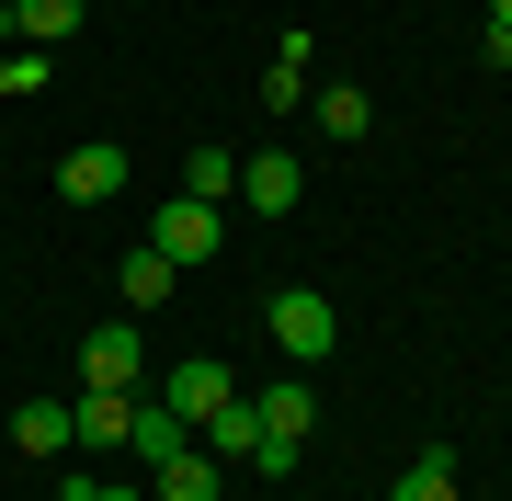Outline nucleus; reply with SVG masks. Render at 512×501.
I'll return each mask as SVG.
<instances>
[{"mask_svg":"<svg viewBox=\"0 0 512 501\" xmlns=\"http://www.w3.org/2000/svg\"><path fill=\"white\" fill-rule=\"evenodd\" d=\"M330 342H342V308H330L319 285H274V353H296V365H319Z\"/></svg>","mask_w":512,"mask_h":501,"instance_id":"obj_1","label":"nucleus"},{"mask_svg":"<svg viewBox=\"0 0 512 501\" xmlns=\"http://www.w3.org/2000/svg\"><path fill=\"white\" fill-rule=\"evenodd\" d=\"M80 388H148V331H137V319H103V331L92 342H80Z\"/></svg>","mask_w":512,"mask_h":501,"instance_id":"obj_2","label":"nucleus"},{"mask_svg":"<svg viewBox=\"0 0 512 501\" xmlns=\"http://www.w3.org/2000/svg\"><path fill=\"white\" fill-rule=\"evenodd\" d=\"M148 388H160V399H171V410H183V422L205 433V422H217V410L239 399V376L217 365V353H183V365H171V376H148Z\"/></svg>","mask_w":512,"mask_h":501,"instance_id":"obj_3","label":"nucleus"},{"mask_svg":"<svg viewBox=\"0 0 512 501\" xmlns=\"http://www.w3.org/2000/svg\"><path fill=\"white\" fill-rule=\"evenodd\" d=\"M57 194H69V205H114V194H126V149H114V137L57 149Z\"/></svg>","mask_w":512,"mask_h":501,"instance_id":"obj_4","label":"nucleus"},{"mask_svg":"<svg viewBox=\"0 0 512 501\" xmlns=\"http://www.w3.org/2000/svg\"><path fill=\"white\" fill-rule=\"evenodd\" d=\"M148 251H171V262H205V251H217V205L171 194V205H160V228H148Z\"/></svg>","mask_w":512,"mask_h":501,"instance_id":"obj_5","label":"nucleus"},{"mask_svg":"<svg viewBox=\"0 0 512 501\" xmlns=\"http://www.w3.org/2000/svg\"><path fill=\"white\" fill-rule=\"evenodd\" d=\"M126 445H137L148 467H171V456H183V445H194V422H183V410H171L160 388H137V422H126Z\"/></svg>","mask_w":512,"mask_h":501,"instance_id":"obj_6","label":"nucleus"},{"mask_svg":"<svg viewBox=\"0 0 512 501\" xmlns=\"http://www.w3.org/2000/svg\"><path fill=\"white\" fill-rule=\"evenodd\" d=\"M126 422H137L126 388H80V399H69V433H80V445H126Z\"/></svg>","mask_w":512,"mask_h":501,"instance_id":"obj_7","label":"nucleus"},{"mask_svg":"<svg viewBox=\"0 0 512 501\" xmlns=\"http://www.w3.org/2000/svg\"><path fill=\"white\" fill-rule=\"evenodd\" d=\"M239 194H251V205H262V217H285V205H296V194H308V171H296L285 149H262V160H239Z\"/></svg>","mask_w":512,"mask_h":501,"instance_id":"obj_8","label":"nucleus"},{"mask_svg":"<svg viewBox=\"0 0 512 501\" xmlns=\"http://www.w3.org/2000/svg\"><path fill=\"white\" fill-rule=\"evenodd\" d=\"M12 445H23V456H69V445H80V433H69V399H23V410H12Z\"/></svg>","mask_w":512,"mask_h":501,"instance_id":"obj_9","label":"nucleus"},{"mask_svg":"<svg viewBox=\"0 0 512 501\" xmlns=\"http://www.w3.org/2000/svg\"><path fill=\"white\" fill-rule=\"evenodd\" d=\"M148 501H217V456H205V445H183L171 467H148Z\"/></svg>","mask_w":512,"mask_h":501,"instance_id":"obj_10","label":"nucleus"},{"mask_svg":"<svg viewBox=\"0 0 512 501\" xmlns=\"http://www.w3.org/2000/svg\"><path fill=\"white\" fill-rule=\"evenodd\" d=\"M171 274H183L171 251H126V274H114V297H126V319H137V308H160V297H171Z\"/></svg>","mask_w":512,"mask_h":501,"instance_id":"obj_11","label":"nucleus"},{"mask_svg":"<svg viewBox=\"0 0 512 501\" xmlns=\"http://www.w3.org/2000/svg\"><path fill=\"white\" fill-rule=\"evenodd\" d=\"M387 501H456V445H421L410 467H399V490Z\"/></svg>","mask_w":512,"mask_h":501,"instance_id":"obj_12","label":"nucleus"},{"mask_svg":"<svg viewBox=\"0 0 512 501\" xmlns=\"http://www.w3.org/2000/svg\"><path fill=\"white\" fill-rule=\"evenodd\" d=\"M80 12H92V0H12L23 46H69V35H80Z\"/></svg>","mask_w":512,"mask_h":501,"instance_id":"obj_13","label":"nucleus"},{"mask_svg":"<svg viewBox=\"0 0 512 501\" xmlns=\"http://www.w3.org/2000/svg\"><path fill=\"white\" fill-rule=\"evenodd\" d=\"M183 194H194V205H228V194H239V149H194V160H183Z\"/></svg>","mask_w":512,"mask_h":501,"instance_id":"obj_14","label":"nucleus"},{"mask_svg":"<svg viewBox=\"0 0 512 501\" xmlns=\"http://www.w3.org/2000/svg\"><path fill=\"white\" fill-rule=\"evenodd\" d=\"M205 456H262V410H251V399H228L217 422H205Z\"/></svg>","mask_w":512,"mask_h":501,"instance_id":"obj_15","label":"nucleus"},{"mask_svg":"<svg viewBox=\"0 0 512 501\" xmlns=\"http://www.w3.org/2000/svg\"><path fill=\"white\" fill-rule=\"evenodd\" d=\"M296 92H308V35H285V46H274V69H262V103H274V114H285Z\"/></svg>","mask_w":512,"mask_h":501,"instance_id":"obj_16","label":"nucleus"},{"mask_svg":"<svg viewBox=\"0 0 512 501\" xmlns=\"http://www.w3.org/2000/svg\"><path fill=\"white\" fill-rule=\"evenodd\" d=\"M23 92H46V46H0V103H23Z\"/></svg>","mask_w":512,"mask_h":501,"instance_id":"obj_17","label":"nucleus"},{"mask_svg":"<svg viewBox=\"0 0 512 501\" xmlns=\"http://www.w3.org/2000/svg\"><path fill=\"white\" fill-rule=\"evenodd\" d=\"M319 126H330V137H365V126H376V103L342 80V92H319Z\"/></svg>","mask_w":512,"mask_h":501,"instance_id":"obj_18","label":"nucleus"},{"mask_svg":"<svg viewBox=\"0 0 512 501\" xmlns=\"http://www.w3.org/2000/svg\"><path fill=\"white\" fill-rule=\"evenodd\" d=\"M80 501H148V490H103V479H92V490H80Z\"/></svg>","mask_w":512,"mask_h":501,"instance_id":"obj_19","label":"nucleus"},{"mask_svg":"<svg viewBox=\"0 0 512 501\" xmlns=\"http://www.w3.org/2000/svg\"><path fill=\"white\" fill-rule=\"evenodd\" d=\"M0 46H23V23H12V0H0Z\"/></svg>","mask_w":512,"mask_h":501,"instance_id":"obj_20","label":"nucleus"},{"mask_svg":"<svg viewBox=\"0 0 512 501\" xmlns=\"http://www.w3.org/2000/svg\"><path fill=\"white\" fill-rule=\"evenodd\" d=\"M490 23H501V35H512V0H490Z\"/></svg>","mask_w":512,"mask_h":501,"instance_id":"obj_21","label":"nucleus"}]
</instances>
